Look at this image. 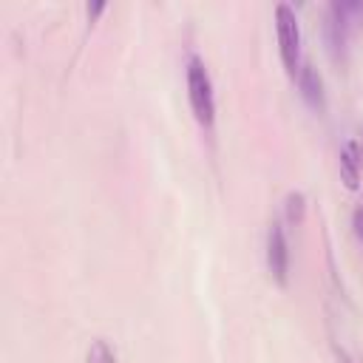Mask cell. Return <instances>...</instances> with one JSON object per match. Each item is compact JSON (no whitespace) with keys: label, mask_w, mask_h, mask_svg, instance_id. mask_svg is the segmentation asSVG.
I'll list each match as a JSON object with an SVG mask.
<instances>
[{"label":"cell","mask_w":363,"mask_h":363,"mask_svg":"<svg viewBox=\"0 0 363 363\" xmlns=\"http://www.w3.org/2000/svg\"><path fill=\"white\" fill-rule=\"evenodd\" d=\"M187 96H190V108H193L199 125L210 128L213 116H216V102H213V85H210L207 68L199 57H193L187 62Z\"/></svg>","instance_id":"cell-1"},{"label":"cell","mask_w":363,"mask_h":363,"mask_svg":"<svg viewBox=\"0 0 363 363\" xmlns=\"http://www.w3.org/2000/svg\"><path fill=\"white\" fill-rule=\"evenodd\" d=\"M275 28H278V48H281L284 68L295 77V71H298V54H301V28H298L295 11L289 6H284V3L275 9Z\"/></svg>","instance_id":"cell-2"},{"label":"cell","mask_w":363,"mask_h":363,"mask_svg":"<svg viewBox=\"0 0 363 363\" xmlns=\"http://www.w3.org/2000/svg\"><path fill=\"white\" fill-rule=\"evenodd\" d=\"M357 6L349 3H332L329 6V17H326V43H329V54L332 60H343V48H346V14L354 11Z\"/></svg>","instance_id":"cell-3"},{"label":"cell","mask_w":363,"mask_h":363,"mask_svg":"<svg viewBox=\"0 0 363 363\" xmlns=\"http://www.w3.org/2000/svg\"><path fill=\"white\" fill-rule=\"evenodd\" d=\"M267 267H269V275L284 286L286 275H289V250H286V238H284L281 224L269 227V235H267Z\"/></svg>","instance_id":"cell-4"},{"label":"cell","mask_w":363,"mask_h":363,"mask_svg":"<svg viewBox=\"0 0 363 363\" xmlns=\"http://www.w3.org/2000/svg\"><path fill=\"white\" fill-rule=\"evenodd\" d=\"M298 88H301L303 102H306L312 111L323 113V108H326V96H323V79H320V74H318V71H315L309 62L298 68Z\"/></svg>","instance_id":"cell-5"},{"label":"cell","mask_w":363,"mask_h":363,"mask_svg":"<svg viewBox=\"0 0 363 363\" xmlns=\"http://www.w3.org/2000/svg\"><path fill=\"white\" fill-rule=\"evenodd\" d=\"M340 182L349 187V190H357L360 184V150H357V142H349L340 153Z\"/></svg>","instance_id":"cell-6"},{"label":"cell","mask_w":363,"mask_h":363,"mask_svg":"<svg viewBox=\"0 0 363 363\" xmlns=\"http://www.w3.org/2000/svg\"><path fill=\"white\" fill-rule=\"evenodd\" d=\"M286 218H289V224H301L303 221V196L301 193H289L286 196Z\"/></svg>","instance_id":"cell-7"},{"label":"cell","mask_w":363,"mask_h":363,"mask_svg":"<svg viewBox=\"0 0 363 363\" xmlns=\"http://www.w3.org/2000/svg\"><path fill=\"white\" fill-rule=\"evenodd\" d=\"M88 363H116V357H113V352L105 340H96L88 352Z\"/></svg>","instance_id":"cell-8"},{"label":"cell","mask_w":363,"mask_h":363,"mask_svg":"<svg viewBox=\"0 0 363 363\" xmlns=\"http://www.w3.org/2000/svg\"><path fill=\"white\" fill-rule=\"evenodd\" d=\"M352 227H354V235L363 241V204L354 210V216H352Z\"/></svg>","instance_id":"cell-9"},{"label":"cell","mask_w":363,"mask_h":363,"mask_svg":"<svg viewBox=\"0 0 363 363\" xmlns=\"http://www.w3.org/2000/svg\"><path fill=\"white\" fill-rule=\"evenodd\" d=\"M102 9H105L102 3H94V6H88V17H96V14L102 11Z\"/></svg>","instance_id":"cell-10"},{"label":"cell","mask_w":363,"mask_h":363,"mask_svg":"<svg viewBox=\"0 0 363 363\" xmlns=\"http://www.w3.org/2000/svg\"><path fill=\"white\" fill-rule=\"evenodd\" d=\"M360 142H363V125H360Z\"/></svg>","instance_id":"cell-11"}]
</instances>
